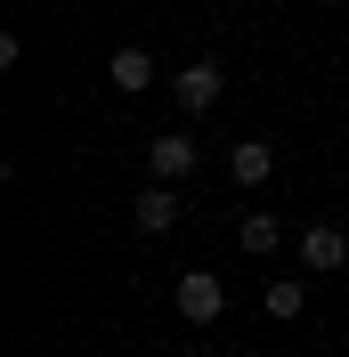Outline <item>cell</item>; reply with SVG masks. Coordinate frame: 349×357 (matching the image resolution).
Segmentation results:
<instances>
[{
	"label": "cell",
	"instance_id": "6da1fadb",
	"mask_svg": "<svg viewBox=\"0 0 349 357\" xmlns=\"http://www.w3.org/2000/svg\"><path fill=\"white\" fill-rule=\"evenodd\" d=\"M219 309H228V284H219L211 268H187L179 276V317L187 325H219Z\"/></svg>",
	"mask_w": 349,
	"mask_h": 357
},
{
	"label": "cell",
	"instance_id": "7a4b0ae2",
	"mask_svg": "<svg viewBox=\"0 0 349 357\" xmlns=\"http://www.w3.org/2000/svg\"><path fill=\"white\" fill-rule=\"evenodd\" d=\"M131 220L147 227V236H171V227H179V187H171V178H147L138 203H131Z\"/></svg>",
	"mask_w": 349,
	"mask_h": 357
},
{
	"label": "cell",
	"instance_id": "3957f363",
	"mask_svg": "<svg viewBox=\"0 0 349 357\" xmlns=\"http://www.w3.org/2000/svg\"><path fill=\"white\" fill-rule=\"evenodd\" d=\"M341 260H349V236H341L333 220H309V227H301V268H317V276H333Z\"/></svg>",
	"mask_w": 349,
	"mask_h": 357
},
{
	"label": "cell",
	"instance_id": "277c9868",
	"mask_svg": "<svg viewBox=\"0 0 349 357\" xmlns=\"http://www.w3.org/2000/svg\"><path fill=\"white\" fill-rule=\"evenodd\" d=\"M171 89H179V106H195V114H203V106H219V98H228V73H219L211 57H195V66H179Z\"/></svg>",
	"mask_w": 349,
	"mask_h": 357
},
{
	"label": "cell",
	"instance_id": "5b68a950",
	"mask_svg": "<svg viewBox=\"0 0 349 357\" xmlns=\"http://www.w3.org/2000/svg\"><path fill=\"white\" fill-rule=\"evenodd\" d=\"M147 171H154V178H171V187H179V178L195 171V138H187V130H163V138L147 146Z\"/></svg>",
	"mask_w": 349,
	"mask_h": 357
},
{
	"label": "cell",
	"instance_id": "8992f818",
	"mask_svg": "<svg viewBox=\"0 0 349 357\" xmlns=\"http://www.w3.org/2000/svg\"><path fill=\"white\" fill-rule=\"evenodd\" d=\"M268 171H276V146H268V138H236V146H228V178H236V187H268Z\"/></svg>",
	"mask_w": 349,
	"mask_h": 357
},
{
	"label": "cell",
	"instance_id": "52a82bcc",
	"mask_svg": "<svg viewBox=\"0 0 349 357\" xmlns=\"http://www.w3.org/2000/svg\"><path fill=\"white\" fill-rule=\"evenodd\" d=\"M106 73H114V89H154V57H147L138 41H131V49H114V66H106Z\"/></svg>",
	"mask_w": 349,
	"mask_h": 357
},
{
	"label": "cell",
	"instance_id": "ba28073f",
	"mask_svg": "<svg viewBox=\"0 0 349 357\" xmlns=\"http://www.w3.org/2000/svg\"><path fill=\"white\" fill-rule=\"evenodd\" d=\"M236 236H244V252H252V260H260V252H276V244H284V227L268 220V211H244V227H236Z\"/></svg>",
	"mask_w": 349,
	"mask_h": 357
},
{
	"label": "cell",
	"instance_id": "9c48e42d",
	"mask_svg": "<svg viewBox=\"0 0 349 357\" xmlns=\"http://www.w3.org/2000/svg\"><path fill=\"white\" fill-rule=\"evenodd\" d=\"M309 309V284L301 276H276V284H268V317H301Z\"/></svg>",
	"mask_w": 349,
	"mask_h": 357
}]
</instances>
